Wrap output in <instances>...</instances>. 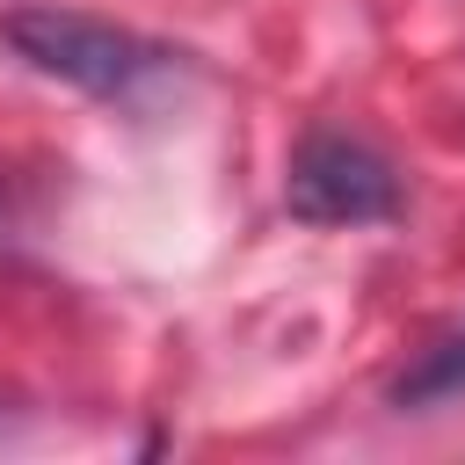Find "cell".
<instances>
[{
	"mask_svg": "<svg viewBox=\"0 0 465 465\" xmlns=\"http://www.w3.org/2000/svg\"><path fill=\"white\" fill-rule=\"evenodd\" d=\"M450 392H465V334L429 349L414 371L392 378V407H429V400H450Z\"/></svg>",
	"mask_w": 465,
	"mask_h": 465,
	"instance_id": "3",
	"label": "cell"
},
{
	"mask_svg": "<svg viewBox=\"0 0 465 465\" xmlns=\"http://www.w3.org/2000/svg\"><path fill=\"white\" fill-rule=\"evenodd\" d=\"M283 203L298 225H378L400 218V174L356 131H305L283 174Z\"/></svg>",
	"mask_w": 465,
	"mask_h": 465,
	"instance_id": "2",
	"label": "cell"
},
{
	"mask_svg": "<svg viewBox=\"0 0 465 465\" xmlns=\"http://www.w3.org/2000/svg\"><path fill=\"white\" fill-rule=\"evenodd\" d=\"M0 44L44 73V80H65L94 102H131L153 73H167V44L124 29V22H102L87 7H7L0 15Z\"/></svg>",
	"mask_w": 465,
	"mask_h": 465,
	"instance_id": "1",
	"label": "cell"
}]
</instances>
